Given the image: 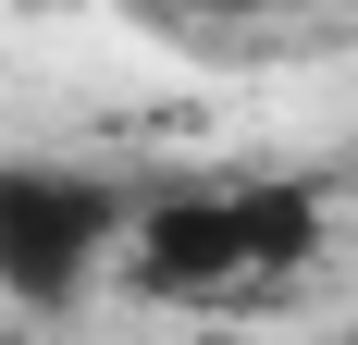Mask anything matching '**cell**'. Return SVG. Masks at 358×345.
I'll use <instances>...</instances> for the list:
<instances>
[{
    "instance_id": "cell-2",
    "label": "cell",
    "mask_w": 358,
    "mask_h": 345,
    "mask_svg": "<svg viewBox=\"0 0 358 345\" xmlns=\"http://www.w3.org/2000/svg\"><path fill=\"white\" fill-rule=\"evenodd\" d=\"M136 198L124 172L99 161H0V296L13 309H74L99 259L136 235Z\"/></svg>"
},
{
    "instance_id": "cell-1",
    "label": "cell",
    "mask_w": 358,
    "mask_h": 345,
    "mask_svg": "<svg viewBox=\"0 0 358 345\" xmlns=\"http://www.w3.org/2000/svg\"><path fill=\"white\" fill-rule=\"evenodd\" d=\"M124 247H136L148 296H248V284H285L322 259V185H296V172L148 185Z\"/></svg>"
}]
</instances>
